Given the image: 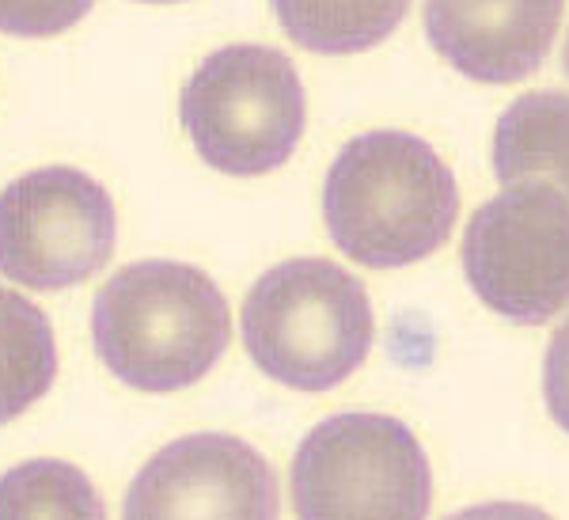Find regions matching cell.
<instances>
[{
	"mask_svg": "<svg viewBox=\"0 0 569 520\" xmlns=\"http://www.w3.org/2000/svg\"><path fill=\"white\" fill-rule=\"evenodd\" d=\"M323 217L346 259L395 270L445 248L460 217V190L421 137L372 130L353 137L330 163Z\"/></svg>",
	"mask_w": 569,
	"mask_h": 520,
	"instance_id": "6da1fadb",
	"label": "cell"
},
{
	"mask_svg": "<svg viewBox=\"0 0 569 520\" xmlns=\"http://www.w3.org/2000/svg\"><path fill=\"white\" fill-rule=\"evenodd\" d=\"M99 361L137 391H179L206 377L232 339L228 300L190 262L144 259L107 281L91 304Z\"/></svg>",
	"mask_w": 569,
	"mask_h": 520,
	"instance_id": "7a4b0ae2",
	"label": "cell"
},
{
	"mask_svg": "<svg viewBox=\"0 0 569 520\" xmlns=\"http://www.w3.org/2000/svg\"><path fill=\"white\" fill-rule=\"evenodd\" d=\"M240 331L270 380L330 391L365 364L376 323L361 278L330 259H284L251 286Z\"/></svg>",
	"mask_w": 569,
	"mask_h": 520,
	"instance_id": "3957f363",
	"label": "cell"
},
{
	"mask_svg": "<svg viewBox=\"0 0 569 520\" xmlns=\"http://www.w3.org/2000/svg\"><path fill=\"white\" fill-rule=\"evenodd\" d=\"M179 118L209 168L243 179L266 176L297 152L308 118L305 84L281 50L236 42L194 69Z\"/></svg>",
	"mask_w": 569,
	"mask_h": 520,
	"instance_id": "277c9868",
	"label": "cell"
},
{
	"mask_svg": "<svg viewBox=\"0 0 569 520\" xmlns=\"http://www.w3.org/2000/svg\"><path fill=\"white\" fill-rule=\"evenodd\" d=\"M433 476L418 437L388 414H335L292 460L297 520H426Z\"/></svg>",
	"mask_w": 569,
	"mask_h": 520,
	"instance_id": "5b68a950",
	"label": "cell"
},
{
	"mask_svg": "<svg viewBox=\"0 0 569 520\" xmlns=\"http://www.w3.org/2000/svg\"><path fill=\"white\" fill-rule=\"evenodd\" d=\"M463 273L486 308L539 327L569 304V198L543 182H512L475 209Z\"/></svg>",
	"mask_w": 569,
	"mask_h": 520,
	"instance_id": "8992f818",
	"label": "cell"
},
{
	"mask_svg": "<svg viewBox=\"0 0 569 520\" xmlns=\"http://www.w3.org/2000/svg\"><path fill=\"white\" fill-rule=\"evenodd\" d=\"M118 240L114 202L66 163L34 168L0 190V273L34 293L96 278Z\"/></svg>",
	"mask_w": 569,
	"mask_h": 520,
	"instance_id": "52a82bcc",
	"label": "cell"
},
{
	"mask_svg": "<svg viewBox=\"0 0 569 520\" xmlns=\"http://www.w3.org/2000/svg\"><path fill=\"white\" fill-rule=\"evenodd\" d=\"M278 476L232 433L163 444L126 490L122 520H278Z\"/></svg>",
	"mask_w": 569,
	"mask_h": 520,
	"instance_id": "ba28073f",
	"label": "cell"
},
{
	"mask_svg": "<svg viewBox=\"0 0 569 520\" xmlns=\"http://www.w3.org/2000/svg\"><path fill=\"white\" fill-rule=\"evenodd\" d=\"M566 0H426V39L479 84H517L547 61Z\"/></svg>",
	"mask_w": 569,
	"mask_h": 520,
	"instance_id": "9c48e42d",
	"label": "cell"
},
{
	"mask_svg": "<svg viewBox=\"0 0 569 520\" xmlns=\"http://www.w3.org/2000/svg\"><path fill=\"white\" fill-rule=\"evenodd\" d=\"M493 171L505 187L536 179L569 198V96L558 88L528 91L498 118Z\"/></svg>",
	"mask_w": 569,
	"mask_h": 520,
	"instance_id": "30bf717a",
	"label": "cell"
},
{
	"mask_svg": "<svg viewBox=\"0 0 569 520\" xmlns=\"http://www.w3.org/2000/svg\"><path fill=\"white\" fill-rule=\"evenodd\" d=\"M58 377V342L39 304L0 286V426L16 422Z\"/></svg>",
	"mask_w": 569,
	"mask_h": 520,
	"instance_id": "8fae6325",
	"label": "cell"
},
{
	"mask_svg": "<svg viewBox=\"0 0 569 520\" xmlns=\"http://www.w3.org/2000/svg\"><path fill=\"white\" fill-rule=\"evenodd\" d=\"M281 31L311 53H361L407 20L410 0H270Z\"/></svg>",
	"mask_w": 569,
	"mask_h": 520,
	"instance_id": "7c38bea8",
	"label": "cell"
},
{
	"mask_svg": "<svg viewBox=\"0 0 569 520\" xmlns=\"http://www.w3.org/2000/svg\"><path fill=\"white\" fill-rule=\"evenodd\" d=\"M0 520H107V506L77 463L42 456L0 476Z\"/></svg>",
	"mask_w": 569,
	"mask_h": 520,
	"instance_id": "4fadbf2b",
	"label": "cell"
},
{
	"mask_svg": "<svg viewBox=\"0 0 569 520\" xmlns=\"http://www.w3.org/2000/svg\"><path fill=\"white\" fill-rule=\"evenodd\" d=\"M96 0H0V34L16 39H53L77 27Z\"/></svg>",
	"mask_w": 569,
	"mask_h": 520,
	"instance_id": "5bb4252c",
	"label": "cell"
},
{
	"mask_svg": "<svg viewBox=\"0 0 569 520\" xmlns=\"http://www.w3.org/2000/svg\"><path fill=\"white\" fill-rule=\"evenodd\" d=\"M543 399L550 418L569 433V319H562V327L550 334L543 358Z\"/></svg>",
	"mask_w": 569,
	"mask_h": 520,
	"instance_id": "9a60e30c",
	"label": "cell"
},
{
	"mask_svg": "<svg viewBox=\"0 0 569 520\" xmlns=\"http://www.w3.org/2000/svg\"><path fill=\"white\" fill-rule=\"evenodd\" d=\"M445 520H555L539 506H525V501H482V506L460 509V513Z\"/></svg>",
	"mask_w": 569,
	"mask_h": 520,
	"instance_id": "2e32d148",
	"label": "cell"
},
{
	"mask_svg": "<svg viewBox=\"0 0 569 520\" xmlns=\"http://www.w3.org/2000/svg\"><path fill=\"white\" fill-rule=\"evenodd\" d=\"M562 66H566V77H569V34H566V53H562Z\"/></svg>",
	"mask_w": 569,
	"mask_h": 520,
	"instance_id": "e0dca14e",
	"label": "cell"
},
{
	"mask_svg": "<svg viewBox=\"0 0 569 520\" xmlns=\"http://www.w3.org/2000/svg\"><path fill=\"white\" fill-rule=\"evenodd\" d=\"M144 4H176V0H144Z\"/></svg>",
	"mask_w": 569,
	"mask_h": 520,
	"instance_id": "ac0fdd59",
	"label": "cell"
}]
</instances>
